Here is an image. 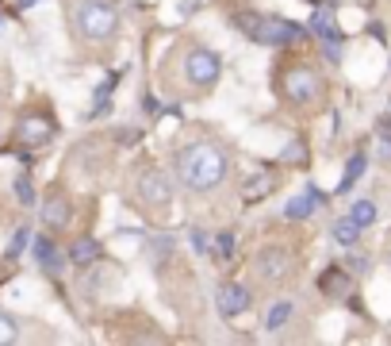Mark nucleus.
Segmentation results:
<instances>
[{"label":"nucleus","instance_id":"0eeeda50","mask_svg":"<svg viewBox=\"0 0 391 346\" xmlns=\"http://www.w3.org/2000/svg\"><path fill=\"white\" fill-rule=\"evenodd\" d=\"M253 269H257V277H261V281H269V285L288 281V277L295 274L292 250H284V247H269V250H261V254H257V261H253Z\"/></svg>","mask_w":391,"mask_h":346},{"label":"nucleus","instance_id":"bb28decb","mask_svg":"<svg viewBox=\"0 0 391 346\" xmlns=\"http://www.w3.org/2000/svg\"><path fill=\"white\" fill-rule=\"evenodd\" d=\"M380 135H384V139H380V154L391 158V127L384 124V127H380Z\"/></svg>","mask_w":391,"mask_h":346},{"label":"nucleus","instance_id":"a878e982","mask_svg":"<svg viewBox=\"0 0 391 346\" xmlns=\"http://www.w3.org/2000/svg\"><path fill=\"white\" fill-rule=\"evenodd\" d=\"M322 54H326L330 62H341V39H338V35H330V39H322Z\"/></svg>","mask_w":391,"mask_h":346},{"label":"nucleus","instance_id":"c85d7f7f","mask_svg":"<svg viewBox=\"0 0 391 346\" xmlns=\"http://www.w3.org/2000/svg\"><path fill=\"white\" fill-rule=\"evenodd\" d=\"M387 258H391V254H387Z\"/></svg>","mask_w":391,"mask_h":346},{"label":"nucleus","instance_id":"f3484780","mask_svg":"<svg viewBox=\"0 0 391 346\" xmlns=\"http://www.w3.org/2000/svg\"><path fill=\"white\" fill-rule=\"evenodd\" d=\"M269 189H272V177H269V173H257L253 181L242 189V200H250V204H253V200H261V196L269 193Z\"/></svg>","mask_w":391,"mask_h":346},{"label":"nucleus","instance_id":"423d86ee","mask_svg":"<svg viewBox=\"0 0 391 346\" xmlns=\"http://www.w3.org/2000/svg\"><path fill=\"white\" fill-rule=\"evenodd\" d=\"M219 54H211L207 46H192V50L185 54V77H188V85H196V89H211L215 81H219Z\"/></svg>","mask_w":391,"mask_h":346},{"label":"nucleus","instance_id":"412c9836","mask_svg":"<svg viewBox=\"0 0 391 346\" xmlns=\"http://www.w3.org/2000/svg\"><path fill=\"white\" fill-rule=\"evenodd\" d=\"M353 220H357L360 227H368V223L376 220V208H372V200H357V204H353Z\"/></svg>","mask_w":391,"mask_h":346},{"label":"nucleus","instance_id":"9b49d317","mask_svg":"<svg viewBox=\"0 0 391 346\" xmlns=\"http://www.w3.org/2000/svg\"><path fill=\"white\" fill-rule=\"evenodd\" d=\"M319 288H322L326 296H349V293H353V277H349L341 266H330L326 274L319 277Z\"/></svg>","mask_w":391,"mask_h":346},{"label":"nucleus","instance_id":"20e7f679","mask_svg":"<svg viewBox=\"0 0 391 346\" xmlns=\"http://www.w3.org/2000/svg\"><path fill=\"white\" fill-rule=\"evenodd\" d=\"M73 27H77L81 39L104 43V39L116 35L119 12L108 4V0H73Z\"/></svg>","mask_w":391,"mask_h":346},{"label":"nucleus","instance_id":"393cba45","mask_svg":"<svg viewBox=\"0 0 391 346\" xmlns=\"http://www.w3.org/2000/svg\"><path fill=\"white\" fill-rule=\"evenodd\" d=\"M284 162H292V166L299 162V166H303V162H307V146H303V143H288V151H284Z\"/></svg>","mask_w":391,"mask_h":346},{"label":"nucleus","instance_id":"7ed1b4c3","mask_svg":"<svg viewBox=\"0 0 391 346\" xmlns=\"http://www.w3.org/2000/svg\"><path fill=\"white\" fill-rule=\"evenodd\" d=\"M280 97L288 100L292 108L311 112L326 100V81H322L311 65H288V70H280Z\"/></svg>","mask_w":391,"mask_h":346},{"label":"nucleus","instance_id":"9d476101","mask_svg":"<svg viewBox=\"0 0 391 346\" xmlns=\"http://www.w3.org/2000/svg\"><path fill=\"white\" fill-rule=\"evenodd\" d=\"M215 304H219L223 315H242L246 308H250V293H246L242 285H223L215 293Z\"/></svg>","mask_w":391,"mask_h":346},{"label":"nucleus","instance_id":"6ab92c4d","mask_svg":"<svg viewBox=\"0 0 391 346\" xmlns=\"http://www.w3.org/2000/svg\"><path fill=\"white\" fill-rule=\"evenodd\" d=\"M215 258H219V266H226V261L234 258V235H231V231H219V239H215Z\"/></svg>","mask_w":391,"mask_h":346},{"label":"nucleus","instance_id":"4be33fe9","mask_svg":"<svg viewBox=\"0 0 391 346\" xmlns=\"http://www.w3.org/2000/svg\"><path fill=\"white\" fill-rule=\"evenodd\" d=\"M27 242H31V235H27V227H20V231L12 235V242H8V261H12V258H20V250L27 247Z\"/></svg>","mask_w":391,"mask_h":346},{"label":"nucleus","instance_id":"dca6fc26","mask_svg":"<svg viewBox=\"0 0 391 346\" xmlns=\"http://www.w3.org/2000/svg\"><path fill=\"white\" fill-rule=\"evenodd\" d=\"M334 239H338L341 242V247H353V242H357L360 239V223L357 220H338V223H334Z\"/></svg>","mask_w":391,"mask_h":346},{"label":"nucleus","instance_id":"ddd939ff","mask_svg":"<svg viewBox=\"0 0 391 346\" xmlns=\"http://www.w3.org/2000/svg\"><path fill=\"white\" fill-rule=\"evenodd\" d=\"M319 204H322V200H319V193L307 189L303 196H292V200H288V208H284V212H288V220H307L311 212L319 208Z\"/></svg>","mask_w":391,"mask_h":346},{"label":"nucleus","instance_id":"5701e85b","mask_svg":"<svg viewBox=\"0 0 391 346\" xmlns=\"http://www.w3.org/2000/svg\"><path fill=\"white\" fill-rule=\"evenodd\" d=\"M16 196H20V204H35V185H31V177H20V181H16Z\"/></svg>","mask_w":391,"mask_h":346},{"label":"nucleus","instance_id":"6e6552de","mask_svg":"<svg viewBox=\"0 0 391 346\" xmlns=\"http://www.w3.org/2000/svg\"><path fill=\"white\" fill-rule=\"evenodd\" d=\"M54 139V119L46 112H27V116L16 124V143L27 146V151H39Z\"/></svg>","mask_w":391,"mask_h":346},{"label":"nucleus","instance_id":"cd10ccee","mask_svg":"<svg viewBox=\"0 0 391 346\" xmlns=\"http://www.w3.org/2000/svg\"><path fill=\"white\" fill-rule=\"evenodd\" d=\"M353 269H360V274H368V258H349Z\"/></svg>","mask_w":391,"mask_h":346},{"label":"nucleus","instance_id":"f8f14e48","mask_svg":"<svg viewBox=\"0 0 391 346\" xmlns=\"http://www.w3.org/2000/svg\"><path fill=\"white\" fill-rule=\"evenodd\" d=\"M70 261H73V266H97V261H100V242L97 239H77V242H73V247H70Z\"/></svg>","mask_w":391,"mask_h":346},{"label":"nucleus","instance_id":"b1692460","mask_svg":"<svg viewBox=\"0 0 391 346\" xmlns=\"http://www.w3.org/2000/svg\"><path fill=\"white\" fill-rule=\"evenodd\" d=\"M311 27L322 35V39H330V35H334V20H330V12H319V16L311 20Z\"/></svg>","mask_w":391,"mask_h":346},{"label":"nucleus","instance_id":"aec40b11","mask_svg":"<svg viewBox=\"0 0 391 346\" xmlns=\"http://www.w3.org/2000/svg\"><path fill=\"white\" fill-rule=\"evenodd\" d=\"M16 335H20V327H16V320L8 312H0V346L16 342Z\"/></svg>","mask_w":391,"mask_h":346},{"label":"nucleus","instance_id":"4468645a","mask_svg":"<svg viewBox=\"0 0 391 346\" xmlns=\"http://www.w3.org/2000/svg\"><path fill=\"white\" fill-rule=\"evenodd\" d=\"M35 258H39V266L46 274H62V254L54 250L50 239H35Z\"/></svg>","mask_w":391,"mask_h":346},{"label":"nucleus","instance_id":"a211bd4d","mask_svg":"<svg viewBox=\"0 0 391 346\" xmlns=\"http://www.w3.org/2000/svg\"><path fill=\"white\" fill-rule=\"evenodd\" d=\"M360 173H365V154H353V158H349V166H346V177H341L338 189H341V193H349V189H353V181H357Z\"/></svg>","mask_w":391,"mask_h":346},{"label":"nucleus","instance_id":"2eb2a0df","mask_svg":"<svg viewBox=\"0 0 391 346\" xmlns=\"http://www.w3.org/2000/svg\"><path fill=\"white\" fill-rule=\"evenodd\" d=\"M288 320H292V304H288V301L269 304V312H265V327H269V331H280Z\"/></svg>","mask_w":391,"mask_h":346},{"label":"nucleus","instance_id":"f03ea898","mask_svg":"<svg viewBox=\"0 0 391 346\" xmlns=\"http://www.w3.org/2000/svg\"><path fill=\"white\" fill-rule=\"evenodd\" d=\"M234 27L253 39L257 46H292L303 39V27H295L280 16H257V12H234Z\"/></svg>","mask_w":391,"mask_h":346},{"label":"nucleus","instance_id":"39448f33","mask_svg":"<svg viewBox=\"0 0 391 346\" xmlns=\"http://www.w3.org/2000/svg\"><path fill=\"white\" fill-rule=\"evenodd\" d=\"M169 200H173V185H169V177L154 170V166H146V170L138 173L135 181V204L146 212H154V216H161V212L169 208Z\"/></svg>","mask_w":391,"mask_h":346},{"label":"nucleus","instance_id":"f257e3e1","mask_svg":"<svg viewBox=\"0 0 391 346\" xmlns=\"http://www.w3.org/2000/svg\"><path fill=\"white\" fill-rule=\"evenodd\" d=\"M226 170H231V162H226L223 146H215V143H192L177 154V177H180V185L192 189V193L219 189Z\"/></svg>","mask_w":391,"mask_h":346},{"label":"nucleus","instance_id":"1a4fd4ad","mask_svg":"<svg viewBox=\"0 0 391 346\" xmlns=\"http://www.w3.org/2000/svg\"><path fill=\"white\" fill-rule=\"evenodd\" d=\"M65 223H70V200H65L62 193H50L43 204V227L46 231H62Z\"/></svg>","mask_w":391,"mask_h":346}]
</instances>
